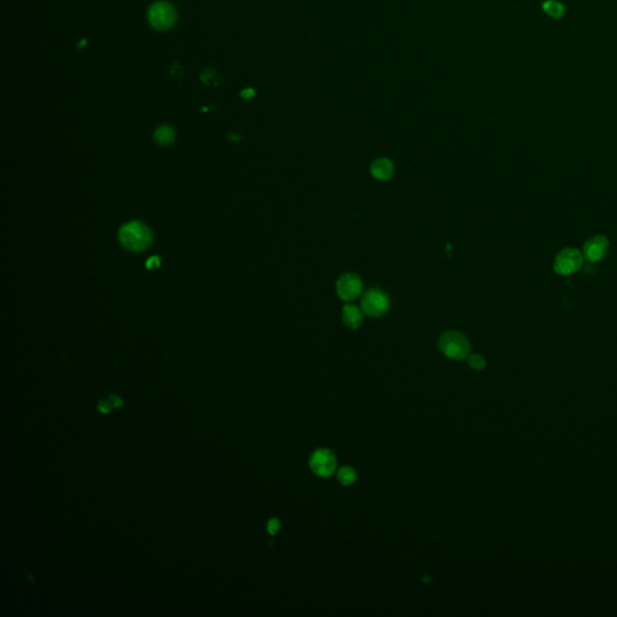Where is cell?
<instances>
[{"mask_svg":"<svg viewBox=\"0 0 617 617\" xmlns=\"http://www.w3.org/2000/svg\"><path fill=\"white\" fill-rule=\"evenodd\" d=\"M119 239L121 245L128 251L141 252L151 245L153 235L147 226L139 221H134L121 228Z\"/></svg>","mask_w":617,"mask_h":617,"instance_id":"1","label":"cell"},{"mask_svg":"<svg viewBox=\"0 0 617 617\" xmlns=\"http://www.w3.org/2000/svg\"><path fill=\"white\" fill-rule=\"evenodd\" d=\"M439 349L450 360L462 361L469 355L470 344L461 333L451 330L439 338Z\"/></svg>","mask_w":617,"mask_h":617,"instance_id":"2","label":"cell"},{"mask_svg":"<svg viewBox=\"0 0 617 617\" xmlns=\"http://www.w3.org/2000/svg\"><path fill=\"white\" fill-rule=\"evenodd\" d=\"M308 467L311 472L319 478H330L336 472L338 461L335 454L328 448H317L313 451L308 459Z\"/></svg>","mask_w":617,"mask_h":617,"instance_id":"3","label":"cell"},{"mask_svg":"<svg viewBox=\"0 0 617 617\" xmlns=\"http://www.w3.org/2000/svg\"><path fill=\"white\" fill-rule=\"evenodd\" d=\"M362 310L364 313L371 316V317H378L382 316L388 311L389 308V298L383 291L378 288H372L364 293L362 297Z\"/></svg>","mask_w":617,"mask_h":617,"instance_id":"4","label":"cell"},{"mask_svg":"<svg viewBox=\"0 0 617 617\" xmlns=\"http://www.w3.org/2000/svg\"><path fill=\"white\" fill-rule=\"evenodd\" d=\"M583 256L579 249L574 247H566L559 252L556 256L554 263V269L558 275L568 276L576 273L582 266Z\"/></svg>","mask_w":617,"mask_h":617,"instance_id":"5","label":"cell"},{"mask_svg":"<svg viewBox=\"0 0 617 617\" xmlns=\"http://www.w3.org/2000/svg\"><path fill=\"white\" fill-rule=\"evenodd\" d=\"M148 18L151 24L157 29H167L175 22V11L169 4L158 2L151 7Z\"/></svg>","mask_w":617,"mask_h":617,"instance_id":"6","label":"cell"},{"mask_svg":"<svg viewBox=\"0 0 617 617\" xmlns=\"http://www.w3.org/2000/svg\"><path fill=\"white\" fill-rule=\"evenodd\" d=\"M336 292L346 302L356 299L362 292L361 279L356 274H344L336 282Z\"/></svg>","mask_w":617,"mask_h":617,"instance_id":"7","label":"cell"},{"mask_svg":"<svg viewBox=\"0 0 617 617\" xmlns=\"http://www.w3.org/2000/svg\"><path fill=\"white\" fill-rule=\"evenodd\" d=\"M609 249V240L604 235H594L588 239L583 246V256L592 263L602 260L607 256Z\"/></svg>","mask_w":617,"mask_h":617,"instance_id":"8","label":"cell"},{"mask_svg":"<svg viewBox=\"0 0 617 617\" xmlns=\"http://www.w3.org/2000/svg\"><path fill=\"white\" fill-rule=\"evenodd\" d=\"M370 173L376 180L386 181L392 178L394 173V167L389 159L378 158L370 167Z\"/></svg>","mask_w":617,"mask_h":617,"instance_id":"9","label":"cell"},{"mask_svg":"<svg viewBox=\"0 0 617 617\" xmlns=\"http://www.w3.org/2000/svg\"><path fill=\"white\" fill-rule=\"evenodd\" d=\"M343 322L351 329H357L363 322L362 311L356 305L346 304L343 308Z\"/></svg>","mask_w":617,"mask_h":617,"instance_id":"10","label":"cell"},{"mask_svg":"<svg viewBox=\"0 0 617 617\" xmlns=\"http://www.w3.org/2000/svg\"><path fill=\"white\" fill-rule=\"evenodd\" d=\"M336 478H338V481L343 486H350V485H353L356 480H357V472L352 467L345 465V467H341L336 472Z\"/></svg>","mask_w":617,"mask_h":617,"instance_id":"11","label":"cell"},{"mask_svg":"<svg viewBox=\"0 0 617 617\" xmlns=\"http://www.w3.org/2000/svg\"><path fill=\"white\" fill-rule=\"evenodd\" d=\"M154 139H156V141L158 142L159 145L168 146L172 144V142H174L175 134H174V130L172 128L167 127V125H163V127L157 129L156 133H154Z\"/></svg>","mask_w":617,"mask_h":617,"instance_id":"12","label":"cell"},{"mask_svg":"<svg viewBox=\"0 0 617 617\" xmlns=\"http://www.w3.org/2000/svg\"><path fill=\"white\" fill-rule=\"evenodd\" d=\"M543 10L555 19H559L564 13V6L556 0H546L543 4Z\"/></svg>","mask_w":617,"mask_h":617,"instance_id":"13","label":"cell"},{"mask_svg":"<svg viewBox=\"0 0 617 617\" xmlns=\"http://www.w3.org/2000/svg\"><path fill=\"white\" fill-rule=\"evenodd\" d=\"M469 367L474 370H482L486 368V360L481 355H472L468 358Z\"/></svg>","mask_w":617,"mask_h":617,"instance_id":"14","label":"cell"},{"mask_svg":"<svg viewBox=\"0 0 617 617\" xmlns=\"http://www.w3.org/2000/svg\"><path fill=\"white\" fill-rule=\"evenodd\" d=\"M280 528H281V522H280L279 518H270L268 524H266V531L270 535L277 534Z\"/></svg>","mask_w":617,"mask_h":617,"instance_id":"15","label":"cell"},{"mask_svg":"<svg viewBox=\"0 0 617 617\" xmlns=\"http://www.w3.org/2000/svg\"><path fill=\"white\" fill-rule=\"evenodd\" d=\"M159 265H161V258L157 256L151 257L150 259L146 262V268L150 269V270H154V269L158 268Z\"/></svg>","mask_w":617,"mask_h":617,"instance_id":"16","label":"cell"},{"mask_svg":"<svg viewBox=\"0 0 617 617\" xmlns=\"http://www.w3.org/2000/svg\"><path fill=\"white\" fill-rule=\"evenodd\" d=\"M112 408H114V406L111 405L110 400H100V402L98 403V409H99V411H102L103 414H109Z\"/></svg>","mask_w":617,"mask_h":617,"instance_id":"17","label":"cell"},{"mask_svg":"<svg viewBox=\"0 0 617 617\" xmlns=\"http://www.w3.org/2000/svg\"><path fill=\"white\" fill-rule=\"evenodd\" d=\"M109 400H110L111 405L115 406V408H121V406L123 405V400L121 399L119 395L112 394V395H110V398H109Z\"/></svg>","mask_w":617,"mask_h":617,"instance_id":"18","label":"cell"}]
</instances>
